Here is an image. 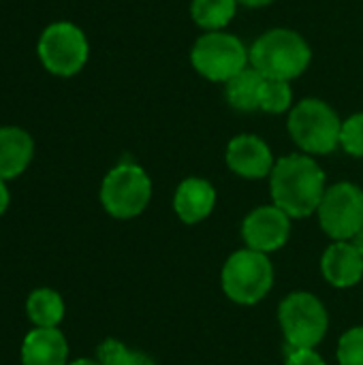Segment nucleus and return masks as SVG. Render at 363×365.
<instances>
[{"mask_svg": "<svg viewBox=\"0 0 363 365\" xmlns=\"http://www.w3.org/2000/svg\"><path fill=\"white\" fill-rule=\"evenodd\" d=\"M250 64L265 79L293 81L312 60V49L306 38L289 28H272L263 32L248 49Z\"/></svg>", "mask_w": 363, "mask_h": 365, "instance_id": "f03ea898", "label": "nucleus"}, {"mask_svg": "<svg viewBox=\"0 0 363 365\" xmlns=\"http://www.w3.org/2000/svg\"><path fill=\"white\" fill-rule=\"evenodd\" d=\"M34 156L32 137L19 126L0 128V180L21 175Z\"/></svg>", "mask_w": 363, "mask_h": 365, "instance_id": "2eb2a0df", "label": "nucleus"}, {"mask_svg": "<svg viewBox=\"0 0 363 365\" xmlns=\"http://www.w3.org/2000/svg\"><path fill=\"white\" fill-rule=\"evenodd\" d=\"M101 365H156L145 353L131 351L118 340H105L98 346V359Z\"/></svg>", "mask_w": 363, "mask_h": 365, "instance_id": "aec40b11", "label": "nucleus"}, {"mask_svg": "<svg viewBox=\"0 0 363 365\" xmlns=\"http://www.w3.org/2000/svg\"><path fill=\"white\" fill-rule=\"evenodd\" d=\"M250 62L246 45L229 32H205L199 36L190 49V64L195 71L218 83H227L237 73L248 68Z\"/></svg>", "mask_w": 363, "mask_h": 365, "instance_id": "39448f33", "label": "nucleus"}, {"mask_svg": "<svg viewBox=\"0 0 363 365\" xmlns=\"http://www.w3.org/2000/svg\"><path fill=\"white\" fill-rule=\"evenodd\" d=\"M270 188L274 205L289 218H306L319 210L325 195V173L308 154L282 156L272 173Z\"/></svg>", "mask_w": 363, "mask_h": 365, "instance_id": "f257e3e1", "label": "nucleus"}, {"mask_svg": "<svg viewBox=\"0 0 363 365\" xmlns=\"http://www.w3.org/2000/svg\"><path fill=\"white\" fill-rule=\"evenodd\" d=\"M340 365H363V327L349 329L338 342Z\"/></svg>", "mask_w": 363, "mask_h": 365, "instance_id": "4be33fe9", "label": "nucleus"}, {"mask_svg": "<svg viewBox=\"0 0 363 365\" xmlns=\"http://www.w3.org/2000/svg\"><path fill=\"white\" fill-rule=\"evenodd\" d=\"M244 242L250 250L274 252L280 250L291 235V218L276 205H265L252 210L242 225Z\"/></svg>", "mask_w": 363, "mask_h": 365, "instance_id": "9d476101", "label": "nucleus"}, {"mask_svg": "<svg viewBox=\"0 0 363 365\" xmlns=\"http://www.w3.org/2000/svg\"><path fill=\"white\" fill-rule=\"evenodd\" d=\"M237 0H193L190 2V17L195 24L208 32L225 30L231 19L235 17Z\"/></svg>", "mask_w": 363, "mask_h": 365, "instance_id": "a211bd4d", "label": "nucleus"}, {"mask_svg": "<svg viewBox=\"0 0 363 365\" xmlns=\"http://www.w3.org/2000/svg\"><path fill=\"white\" fill-rule=\"evenodd\" d=\"M351 244L357 248V252L363 257V227L357 231V233H355V235H353V237H351Z\"/></svg>", "mask_w": 363, "mask_h": 365, "instance_id": "a878e982", "label": "nucleus"}, {"mask_svg": "<svg viewBox=\"0 0 363 365\" xmlns=\"http://www.w3.org/2000/svg\"><path fill=\"white\" fill-rule=\"evenodd\" d=\"M9 203H11V195L6 188V180H0V216L9 210Z\"/></svg>", "mask_w": 363, "mask_h": 365, "instance_id": "b1692460", "label": "nucleus"}, {"mask_svg": "<svg viewBox=\"0 0 363 365\" xmlns=\"http://www.w3.org/2000/svg\"><path fill=\"white\" fill-rule=\"evenodd\" d=\"M287 365H327L312 349H293L287 357Z\"/></svg>", "mask_w": 363, "mask_h": 365, "instance_id": "5701e85b", "label": "nucleus"}, {"mask_svg": "<svg viewBox=\"0 0 363 365\" xmlns=\"http://www.w3.org/2000/svg\"><path fill=\"white\" fill-rule=\"evenodd\" d=\"M265 77L257 68H244L233 79L225 83L227 101L237 111H255L261 103V90H263Z\"/></svg>", "mask_w": 363, "mask_h": 365, "instance_id": "dca6fc26", "label": "nucleus"}, {"mask_svg": "<svg viewBox=\"0 0 363 365\" xmlns=\"http://www.w3.org/2000/svg\"><path fill=\"white\" fill-rule=\"evenodd\" d=\"M225 160L229 169L246 180H261L272 173L274 156L270 145L257 135H237L229 141Z\"/></svg>", "mask_w": 363, "mask_h": 365, "instance_id": "9b49d317", "label": "nucleus"}, {"mask_svg": "<svg viewBox=\"0 0 363 365\" xmlns=\"http://www.w3.org/2000/svg\"><path fill=\"white\" fill-rule=\"evenodd\" d=\"M223 289L227 297L242 306L261 302L274 284V267L267 255L257 250L233 252L223 267Z\"/></svg>", "mask_w": 363, "mask_h": 365, "instance_id": "20e7f679", "label": "nucleus"}, {"mask_svg": "<svg viewBox=\"0 0 363 365\" xmlns=\"http://www.w3.org/2000/svg\"><path fill=\"white\" fill-rule=\"evenodd\" d=\"M274 0H237V4H244V6H250V9H257V6H267L272 4Z\"/></svg>", "mask_w": 363, "mask_h": 365, "instance_id": "393cba45", "label": "nucleus"}, {"mask_svg": "<svg viewBox=\"0 0 363 365\" xmlns=\"http://www.w3.org/2000/svg\"><path fill=\"white\" fill-rule=\"evenodd\" d=\"M293 105V88L291 81L282 79H265L261 90L259 109L265 113H285Z\"/></svg>", "mask_w": 363, "mask_h": 365, "instance_id": "6ab92c4d", "label": "nucleus"}, {"mask_svg": "<svg viewBox=\"0 0 363 365\" xmlns=\"http://www.w3.org/2000/svg\"><path fill=\"white\" fill-rule=\"evenodd\" d=\"M340 145L344 148L347 154L363 158V111L353 113L342 122L340 130Z\"/></svg>", "mask_w": 363, "mask_h": 365, "instance_id": "412c9836", "label": "nucleus"}, {"mask_svg": "<svg viewBox=\"0 0 363 365\" xmlns=\"http://www.w3.org/2000/svg\"><path fill=\"white\" fill-rule=\"evenodd\" d=\"M41 64L58 77L77 75L90 56V45L83 30L71 21H56L47 26L39 38Z\"/></svg>", "mask_w": 363, "mask_h": 365, "instance_id": "0eeeda50", "label": "nucleus"}, {"mask_svg": "<svg viewBox=\"0 0 363 365\" xmlns=\"http://www.w3.org/2000/svg\"><path fill=\"white\" fill-rule=\"evenodd\" d=\"M26 314L36 327H58L64 319V299L53 289H36L28 295Z\"/></svg>", "mask_w": 363, "mask_h": 365, "instance_id": "f3484780", "label": "nucleus"}, {"mask_svg": "<svg viewBox=\"0 0 363 365\" xmlns=\"http://www.w3.org/2000/svg\"><path fill=\"white\" fill-rule=\"evenodd\" d=\"M216 205V190L208 180L186 178L173 197V210L182 222L195 225L205 220Z\"/></svg>", "mask_w": 363, "mask_h": 365, "instance_id": "4468645a", "label": "nucleus"}, {"mask_svg": "<svg viewBox=\"0 0 363 365\" xmlns=\"http://www.w3.org/2000/svg\"><path fill=\"white\" fill-rule=\"evenodd\" d=\"M66 365H101L98 361H94V359H77V361H73V364H66Z\"/></svg>", "mask_w": 363, "mask_h": 365, "instance_id": "bb28decb", "label": "nucleus"}, {"mask_svg": "<svg viewBox=\"0 0 363 365\" xmlns=\"http://www.w3.org/2000/svg\"><path fill=\"white\" fill-rule=\"evenodd\" d=\"M321 272L332 287H355L363 278V257L353 244L336 242L323 252Z\"/></svg>", "mask_w": 363, "mask_h": 365, "instance_id": "ddd939ff", "label": "nucleus"}, {"mask_svg": "<svg viewBox=\"0 0 363 365\" xmlns=\"http://www.w3.org/2000/svg\"><path fill=\"white\" fill-rule=\"evenodd\" d=\"M68 342L58 327H34L21 342V365H66Z\"/></svg>", "mask_w": 363, "mask_h": 365, "instance_id": "f8f14e48", "label": "nucleus"}, {"mask_svg": "<svg viewBox=\"0 0 363 365\" xmlns=\"http://www.w3.org/2000/svg\"><path fill=\"white\" fill-rule=\"evenodd\" d=\"M152 197V182L148 173L135 163H120L101 184V203L113 218L128 220L139 216Z\"/></svg>", "mask_w": 363, "mask_h": 365, "instance_id": "423d86ee", "label": "nucleus"}, {"mask_svg": "<svg viewBox=\"0 0 363 365\" xmlns=\"http://www.w3.org/2000/svg\"><path fill=\"white\" fill-rule=\"evenodd\" d=\"M278 319L287 342L293 349H315L327 334L329 317L312 293H291L278 308Z\"/></svg>", "mask_w": 363, "mask_h": 365, "instance_id": "6e6552de", "label": "nucleus"}, {"mask_svg": "<svg viewBox=\"0 0 363 365\" xmlns=\"http://www.w3.org/2000/svg\"><path fill=\"white\" fill-rule=\"evenodd\" d=\"M291 139L310 154H329L340 145L342 120L334 107L321 98H304L291 111L287 120Z\"/></svg>", "mask_w": 363, "mask_h": 365, "instance_id": "7ed1b4c3", "label": "nucleus"}, {"mask_svg": "<svg viewBox=\"0 0 363 365\" xmlns=\"http://www.w3.org/2000/svg\"><path fill=\"white\" fill-rule=\"evenodd\" d=\"M317 212L323 231L347 242L363 227V190L351 182H338L325 190Z\"/></svg>", "mask_w": 363, "mask_h": 365, "instance_id": "1a4fd4ad", "label": "nucleus"}]
</instances>
